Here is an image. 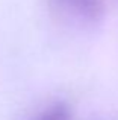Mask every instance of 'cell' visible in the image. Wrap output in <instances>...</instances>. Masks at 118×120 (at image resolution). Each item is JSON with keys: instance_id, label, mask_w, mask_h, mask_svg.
I'll use <instances>...</instances> for the list:
<instances>
[{"instance_id": "cell-2", "label": "cell", "mask_w": 118, "mask_h": 120, "mask_svg": "<svg viewBox=\"0 0 118 120\" xmlns=\"http://www.w3.org/2000/svg\"><path fill=\"white\" fill-rule=\"evenodd\" d=\"M35 120H71V109L67 103L58 102L42 111Z\"/></svg>"}, {"instance_id": "cell-1", "label": "cell", "mask_w": 118, "mask_h": 120, "mask_svg": "<svg viewBox=\"0 0 118 120\" xmlns=\"http://www.w3.org/2000/svg\"><path fill=\"white\" fill-rule=\"evenodd\" d=\"M49 9L61 21L77 27H91L104 15V0H49Z\"/></svg>"}]
</instances>
